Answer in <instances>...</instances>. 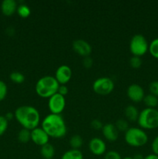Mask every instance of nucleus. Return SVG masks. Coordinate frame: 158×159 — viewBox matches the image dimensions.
I'll return each mask as SVG.
<instances>
[{"label": "nucleus", "instance_id": "nucleus-1", "mask_svg": "<svg viewBox=\"0 0 158 159\" xmlns=\"http://www.w3.org/2000/svg\"><path fill=\"white\" fill-rule=\"evenodd\" d=\"M14 117L23 128L32 130L40 124V113L32 106H21L14 112Z\"/></svg>", "mask_w": 158, "mask_h": 159}, {"label": "nucleus", "instance_id": "nucleus-2", "mask_svg": "<svg viewBox=\"0 0 158 159\" xmlns=\"http://www.w3.org/2000/svg\"><path fill=\"white\" fill-rule=\"evenodd\" d=\"M42 129L50 138H62L67 134V126L61 115L50 113L42 121Z\"/></svg>", "mask_w": 158, "mask_h": 159}, {"label": "nucleus", "instance_id": "nucleus-3", "mask_svg": "<svg viewBox=\"0 0 158 159\" xmlns=\"http://www.w3.org/2000/svg\"><path fill=\"white\" fill-rule=\"evenodd\" d=\"M59 83L54 76L46 75L40 78L36 83L35 90L39 96L42 98H50L57 93Z\"/></svg>", "mask_w": 158, "mask_h": 159}, {"label": "nucleus", "instance_id": "nucleus-4", "mask_svg": "<svg viewBox=\"0 0 158 159\" xmlns=\"http://www.w3.org/2000/svg\"><path fill=\"white\" fill-rule=\"evenodd\" d=\"M138 125L143 130H154L158 128L157 109L145 108L139 112Z\"/></svg>", "mask_w": 158, "mask_h": 159}, {"label": "nucleus", "instance_id": "nucleus-5", "mask_svg": "<svg viewBox=\"0 0 158 159\" xmlns=\"http://www.w3.org/2000/svg\"><path fill=\"white\" fill-rule=\"evenodd\" d=\"M125 141L131 147H143L148 142V135L140 127H129L125 133Z\"/></svg>", "mask_w": 158, "mask_h": 159}, {"label": "nucleus", "instance_id": "nucleus-6", "mask_svg": "<svg viewBox=\"0 0 158 159\" xmlns=\"http://www.w3.org/2000/svg\"><path fill=\"white\" fill-rule=\"evenodd\" d=\"M129 50L133 56L141 57L149 51V43L142 34H136L129 42Z\"/></svg>", "mask_w": 158, "mask_h": 159}, {"label": "nucleus", "instance_id": "nucleus-7", "mask_svg": "<svg viewBox=\"0 0 158 159\" xmlns=\"http://www.w3.org/2000/svg\"><path fill=\"white\" fill-rule=\"evenodd\" d=\"M115 87L112 79L108 77H101L96 79L92 85L93 91L100 96H107L113 91Z\"/></svg>", "mask_w": 158, "mask_h": 159}, {"label": "nucleus", "instance_id": "nucleus-8", "mask_svg": "<svg viewBox=\"0 0 158 159\" xmlns=\"http://www.w3.org/2000/svg\"><path fill=\"white\" fill-rule=\"evenodd\" d=\"M65 106H66L65 97L59 93H56L48 99V108L50 111V113L53 114L60 115V113L64 110Z\"/></svg>", "mask_w": 158, "mask_h": 159}, {"label": "nucleus", "instance_id": "nucleus-9", "mask_svg": "<svg viewBox=\"0 0 158 159\" xmlns=\"http://www.w3.org/2000/svg\"><path fill=\"white\" fill-rule=\"evenodd\" d=\"M126 94L129 99L134 102H140L145 97V92L143 87L138 84H132L127 88Z\"/></svg>", "mask_w": 158, "mask_h": 159}, {"label": "nucleus", "instance_id": "nucleus-10", "mask_svg": "<svg viewBox=\"0 0 158 159\" xmlns=\"http://www.w3.org/2000/svg\"><path fill=\"white\" fill-rule=\"evenodd\" d=\"M71 77H72V70L66 65L59 66L56 70L55 76H54L59 85H66L71 80Z\"/></svg>", "mask_w": 158, "mask_h": 159}, {"label": "nucleus", "instance_id": "nucleus-11", "mask_svg": "<svg viewBox=\"0 0 158 159\" xmlns=\"http://www.w3.org/2000/svg\"><path fill=\"white\" fill-rule=\"evenodd\" d=\"M72 48L77 54L82 56L83 57H89L92 52V48L91 44L86 40L81 39L74 40L72 43Z\"/></svg>", "mask_w": 158, "mask_h": 159}, {"label": "nucleus", "instance_id": "nucleus-12", "mask_svg": "<svg viewBox=\"0 0 158 159\" xmlns=\"http://www.w3.org/2000/svg\"><path fill=\"white\" fill-rule=\"evenodd\" d=\"M88 149L94 155L101 156L106 153V144L101 138H94L88 143Z\"/></svg>", "mask_w": 158, "mask_h": 159}, {"label": "nucleus", "instance_id": "nucleus-13", "mask_svg": "<svg viewBox=\"0 0 158 159\" xmlns=\"http://www.w3.org/2000/svg\"><path fill=\"white\" fill-rule=\"evenodd\" d=\"M31 131V141L37 145L42 147L44 144L49 143L50 137L42 129V127H37Z\"/></svg>", "mask_w": 158, "mask_h": 159}, {"label": "nucleus", "instance_id": "nucleus-14", "mask_svg": "<svg viewBox=\"0 0 158 159\" xmlns=\"http://www.w3.org/2000/svg\"><path fill=\"white\" fill-rule=\"evenodd\" d=\"M102 132L105 139L111 142H114L118 139L119 131L113 124H105L102 129Z\"/></svg>", "mask_w": 158, "mask_h": 159}, {"label": "nucleus", "instance_id": "nucleus-15", "mask_svg": "<svg viewBox=\"0 0 158 159\" xmlns=\"http://www.w3.org/2000/svg\"><path fill=\"white\" fill-rule=\"evenodd\" d=\"M18 4L15 0H4L1 4V10L3 15L10 16L17 10Z\"/></svg>", "mask_w": 158, "mask_h": 159}, {"label": "nucleus", "instance_id": "nucleus-16", "mask_svg": "<svg viewBox=\"0 0 158 159\" xmlns=\"http://www.w3.org/2000/svg\"><path fill=\"white\" fill-rule=\"evenodd\" d=\"M124 113H125V116L127 120L130 121V122L137 121L139 115V112L138 109L133 105L127 106L125 107Z\"/></svg>", "mask_w": 158, "mask_h": 159}, {"label": "nucleus", "instance_id": "nucleus-17", "mask_svg": "<svg viewBox=\"0 0 158 159\" xmlns=\"http://www.w3.org/2000/svg\"><path fill=\"white\" fill-rule=\"evenodd\" d=\"M40 155L44 159H53L55 155V148L52 144L47 143L41 147Z\"/></svg>", "mask_w": 158, "mask_h": 159}, {"label": "nucleus", "instance_id": "nucleus-18", "mask_svg": "<svg viewBox=\"0 0 158 159\" xmlns=\"http://www.w3.org/2000/svg\"><path fill=\"white\" fill-rule=\"evenodd\" d=\"M60 159H84V156L80 150L70 149L62 155Z\"/></svg>", "mask_w": 158, "mask_h": 159}, {"label": "nucleus", "instance_id": "nucleus-19", "mask_svg": "<svg viewBox=\"0 0 158 159\" xmlns=\"http://www.w3.org/2000/svg\"><path fill=\"white\" fill-rule=\"evenodd\" d=\"M143 102H144L147 108L156 109L158 106V98L150 93V94L145 95Z\"/></svg>", "mask_w": 158, "mask_h": 159}, {"label": "nucleus", "instance_id": "nucleus-20", "mask_svg": "<svg viewBox=\"0 0 158 159\" xmlns=\"http://www.w3.org/2000/svg\"><path fill=\"white\" fill-rule=\"evenodd\" d=\"M18 140L20 142L23 143V144H26L31 141V131L27 129L22 128L18 133Z\"/></svg>", "mask_w": 158, "mask_h": 159}, {"label": "nucleus", "instance_id": "nucleus-21", "mask_svg": "<svg viewBox=\"0 0 158 159\" xmlns=\"http://www.w3.org/2000/svg\"><path fill=\"white\" fill-rule=\"evenodd\" d=\"M70 146H71V149H77L79 150L80 148H81L82 144H83V139L78 134L73 135L69 141Z\"/></svg>", "mask_w": 158, "mask_h": 159}, {"label": "nucleus", "instance_id": "nucleus-22", "mask_svg": "<svg viewBox=\"0 0 158 159\" xmlns=\"http://www.w3.org/2000/svg\"><path fill=\"white\" fill-rule=\"evenodd\" d=\"M149 52L154 58L158 59V37L153 39L149 43Z\"/></svg>", "mask_w": 158, "mask_h": 159}, {"label": "nucleus", "instance_id": "nucleus-23", "mask_svg": "<svg viewBox=\"0 0 158 159\" xmlns=\"http://www.w3.org/2000/svg\"><path fill=\"white\" fill-rule=\"evenodd\" d=\"M17 13L22 18H27L30 15V9L29 6L26 4H20L18 5L16 10Z\"/></svg>", "mask_w": 158, "mask_h": 159}, {"label": "nucleus", "instance_id": "nucleus-24", "mask_svg": "<svg viewBox=\"0 0 158 159\" xmlns=\"http://www.w3.org/2000/svg\"><path fill=\"white\" fill-rule=\"evenodd\" d=\"M115 126H116V129L119 132H125V133L129 128L128 120L125 119H122V118L117 120V121L115 124Z\"/></svg>", "mask_w": 158, "mask_h": 159}, {"label": "nucleus", "instance_id": "nucleus-25", "mask_svg": "<svg viewBox=\"0 0 158 159\" xmlns=\"http://www.w3.org/2000/svg\"><path fill=\"white\" fill-rule=\"evenodd\" d=\"M11 81L15 84H22L25 81V76L20 71H13L9 75Z\"/></svg>", "mask_w": 158, "mask_h": 159}, {"label": "nucleus", "instance_id": "nucleus-26", "mask_svg": "<svg viewBox=\"0 0 158 159\" xmlns=\"http://www.w3.org/2000/svg\"><path fill=\"white\" fill-rule=\"evenodd\" d=\"M142 59L139 57H136V56H133L131 58L129 59V65L134 69H138L142 65Z\"/></svg>", "mask_w": 158, "mask_h": 159}, {"label": "nucleus", "instance_id": "nucleus-27", "mask_svg": "<svg viewBox=\"0 0 158 159\" xmlns=\"http://www.w3.org/2000/svg\"><path fill=\"white\" fill-rule=\"evenodd\" d=\"M8 122L9 121L4 116H0V136H2L7 130Z\"/></svg>", "mask_w": 158, "mask_h": 159}, {"label": "nucleus", "instance_id": "nucleus-28", "mask_svg": "<svg viewBox=\"0 0 158 159\" xmlns=\"http://www.w3.org/2000/svg\"><path fill=\"white\" fill-rule=\"evenodd\" d=\"M7 85L3 81L0 80V101H2L7 96Z\"/></svg>", "mask_w": 158, "mask_h": 159}, {"label": "nucleus", "instance_id": "nucleus-29", "mask_svg": "<svg viewBox=\"0 0 158 159\" xmlns=\"http://www.w3.org/2000/svg\"><path fill=\"white\" fill-rule=\"evenodd\" d=\"M149 90L150 94L158 98V81H153L149 85Z\"/></svg>", "mask_w": 158, "mask_h": 159}, {"label": "nucleus", "instance_id": "nucleus-30", "mask_svg": "<svg viewBox=\"0 0 158 159\" xmlns=\"http://www.w3.org/2000/svg\"><path fill=\"white\" fill-rule=\"evenodd\" d=\"M104 159H122V157L116 151H109L105 154Z\"/></svg>", "mask_w": 158, "mask_h": 159}, {"label": "nucleus", "instance_id": "nucleus-31", "mask_svg": "<svg viewBox=\"0 0 158 159\" xmlns=\"http://www.w3.org/2000/svg\"><path fill=\"white\" fill-rule=\"evenodd\" d=\"M103 124L102 123V121L99 120V119H94L93 120H91V128L94 129V130H102V127H103Z\"/></svg>", "mask_w": 158, "mask_h": 159}, {"label": "nucleus", "instance_id": "nucleus-32", "mask_svg": "<svg viewBox=\"0 0 158 159\" xmlns=\"http://www.w3.org/2000/svg\"><path fill=\"white\" fill-rule=\"evenodd\" d=\"M151 149L153 154L158 155V135L155 137L151 144Z\"/></svg>", "mask_w": 158, "mask_h": 159}, {"label": "nucleus", "instance_id": "nucleus-33", "mask_svg": "<svg viewBox=\"0 0 158 159\" xmlns=\"http://www.w3.org/2000/svg\"><path fill=\"white\" fill-rule=\"evenodd\" d=\"M93 65V60L91 57H84L83 59V66L85 67V68H90Z\"/></svg>", "mask_w": 158, "mask_h": 159}, {"label": "nucleus", "instance_id": "nucleus-34", "mask_svg": "<svg viewBox=\"0 0 158 159\" xmlns=\"http://www.w3.org/2000/svg\"><path fill=\"white\" fill-rule=\"evenodd\" d=\"M57 93H59L60 95H61V96H64L65 97V96L68 93V87L65 85H60L58 90H57Z\"/></svg>", "mask_w": 158, "mask_h": 159}, {"label": "nucleus", "instance_id": "nucleus-35", "mask_svg": "<svg viewBox=\"0 0 158 159\" xmlns=\"http://www.w3.org/2000/svg\"><path fill=\"white\" fill-rule=\"evenodd\" d=\"M144 159H158V155L152 153V154H150V155H147V156L144 157Z\"/></svg>", "mask_w": 158, "mask_h": 159}, {"label": "nucleus", "instance_id": "nucleus-36", "mask_svg": "<svg viewBox=\"0 0 158 159\" xmlns=\"http://www.w3.org/2000/svg\"><path fill=\"white\" fill-rule=\"evenodd\" d=\"M133 159H144V156L142 154H136L134 156H133Z\"/></svg>", "mask_w": 158, "mask_h": 159}, {"label": "nucleus", "instance_id": "nucleus-37", "mask_svg": "<svg viewBox=\"0 0 158 159\" xmlns=\"http://www.w3.org/2000/svg\"><path fill=\"white\" fill-rule=\"evenodd\" d=\"M12 116H14V114H11L10 113H7V114H6V116H5V117H6V119H7V120L9 121V120H12Z\"/></svg>", "mask_w": 158, "mask_h": 159}, {"label": "nucleus", "instance_id": "nucleus-38", "mask_svg": "<svg viewBox=\"0 0 158 159\" xmlns=\"http://www.w3.org/2000/svg\"><path fill=\"white\" fill-rule=\"evenodd\" d=\"M122 159H133V157H130V156H125V157H124L123 158H122Z\"/></svg>", "mask_w": 158, "mask_h": 159}, {"label": "nucleus", "instance_id": "nucleus-39", "mask_svg": "<svg viewBox=\"0 0 158 159\" xmlns=\"http://www.w3.org/2000/svg\"><path fill=\"white\" fill-rule=\"evenodd\" d=\"M156 109H157V110H158V106H157V107H156Z\"/></svg>", "mask_w": 158, "mask_h": 159}]
</instances>
